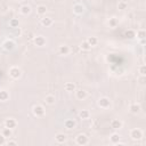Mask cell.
I'll return each instance as SVG.
<instances>
[{
    "mask_svg": "<svg viewBox=\"0 0 146 146\" xmlns=\"http://www.w3.org/2000/svg\"><path fill=\"white\" fill-rule=\"evenodd\" d=\"M21 75H22V71H21L19 67H17V66H13V67L9 68V76H10L11 79L17 80V79L21 78Z\"/></svg>",
    "mask_w": 146,
    "mask_h": 146,
    "instance_id": "6da1fadb",
    "label": "cell"
},
{
    "mask_svg": "<svg viewBox=\"0 0 146 146\" xmlns=\"http://www.w3.org/2000/svg\"><path fill=\"white\" fill-rule=\"evenodd\" d=\"M130 137L133 140H140L143 138V131L140 129H137V128L131 129L130 130Z\"/></svg>",
    "mask_w": 146,
    "mask_h": 146,
    "instance_id": "7a4b0ae2",
    "label": "cell"
},
{
    "mask_svg": "<svg viewBox=\"0 0 146 146\" xmlns=\"http://www.w3.org/2000/svg\"><path fill=\"white\" fill-rule=\"evenodd\" d=\"M32 112L35 116H43L44 113H46V110L42 105H34L33 108H32Z\"/></svg>",
    "mask_w": 146,
    "mask_h": 146,
    "instance_id": "3957f363",
    "label": "cell"
},
{
    "mask_svg": "<svg viewBox=\"0 0 146 146\" xmlns=\"http://www.w3.org/2000/svg\"><path fill=\"white\" fill-rule=\"evenodd\" d=\"M98 106L102 108H108L111 106V100L107 97H100L98 99Z\"/></svg>",
    "mask_w": 146,
    "mask_h": 146,
    "instance_id": "277c9868",
    "label": "cell"
},
{
    "mask_svg": "<svg viewBox=\"0 0 146 146\" xmlns=\"http://www.w3.org/2000/svg\"><path fill=\"white\" fill-rule=\"evenodd\" d=\"M75 141H76L78 145H81V146L87 145L88 144V137L84 133H79L76 136V138H75Z\"/></svg>",
    "mask_w": 146,
    "mask_h": 146,
    "instance_id": "5b68a950",
    "label": "cell"
},
{
    "mask_svg": "<svg viewBox=\"0 0 146 146\" xmlns=\"http://www.w3.org/2000/svg\"><path fill=\"white\" fill-rule=\"evenodd\" d=\"M16 125H17V121L15 120V119H13V117H8V119H6L5 120V127H7V128H9V129H15L16 128Z\"/></svg>",
    "mask_w": 146,
    "mask_h": 146,
    "instance_id": "8992f818",
    "label": "cell"
},
{
    "mask_svg": "<svg viewBox=\"0 0 146 146\" xmlns=\"http://www.w3.org/2000/svg\"><path fill=\"white\" fill-rule=\"evenodd\" d=\"M33 41H34V44L38 47H43L46 44V38L43 35H36Z\"/></svg>",
    "mask_w": 146,
    "mask_h": 146,
    "instance_id": "52a82bcc",
    "label": "cell"
},
{
    "mask_svg": "<svg viewBox=\"0 0 146 146\" xmlns=\"http://www.w3.org/2000/svg\"><path fill=\"white\" fill-rule=\"evenodd\" d=\"M73 13L76 15H82L84 13V6L82 3H75L73 6Z\"/></svg>",
    "mask_w": 146,
    "mask_h": 146,
    "instance_id": "ba28073f",
    "label": "cell"
},
{
    "mask_svg": "<svg viewBox=\"0 0 146 146\" xmlns=\"http://www.w3.org/2000/svg\"><path fill=\"white\" fill-rule=\"evenodd\" d=\"M87 96H88V94H87V91L83 90V89H79V90L75 91V97H76L79 100H83V99H86Z\"/></svg>",
    "mask_w": 146,
    "mask_h": 146,
    "instance_id": "9c48e42d",
    "label": "cell"
},
{
    "mask_svg": "<svg viewBox=\"0 0 146 146\" xmlns=\"http://www.w3.org/2000/svg\"><path fill=\"white\" fill-rule=\"evenodd\" d=\"M3 48L6 49V50H8V51H10V50H13L14 48H15V42L13 41V40H6L5 42H3Z\"/></svg>",
    "mask_w": 146,
    "mask_h": 146,
    "instance_id": "30bf717a",
    "label": "cell"
},
{
    "mask_svg": "<svg viewBox=\"0 0 146 146\" xmlns=\"http://www.w3.org/2000/svg\"><path fill=\"white\" fill-rule=\"evenodd\" d=\"M111 128L115 129V130H119L122 128V121H120L119 119H114L111 121Z\"/></svg>",
    "mask_w": 146,
    "mask_h": 146,
    "instance_id": "8fae6325",
    "label": "cell"
},
{
    "mask_svg": "<svg viewBox=\"0 0 146 146\" xmlns=\"http://www.w3.org/2000/svg\"><path fill=\"white\" fill-rule=\"evenodd\" d=\"M75 124H76L75 121L72 120V119H67V120L64 121V125H65L66 129H73V128H75Z\"/></svg>",
    "mask_w": 146,
    "mask_h": 146,
    "instance_id": "7c38bea8",
    "label": "cell"
},
{
    "mask_svg": "<svg viewBox=\"0 0 146 146\" xmlns=\"http://www.w3.org/2000/svg\"><path fill=\"white\" fill-rule=\"evenodd\" d=\"M52 18H50V17H43L42 19H41V24L44 26V27H49V26H51L52 25Z\"/></svg>",
    "mask_w": 146,
    "mask_h": 146,
    "instance_id": "4fadbf2b",
    "label": "cell"
},
{
    "mask_svg": "<svg viewBox=\"0 0 146 146\" xmlns=\"http://www.w3.org/2000/svg\"><path fill=\"white\" fill-rule=\"evenodd\" d=\"M46 13H47V7L44 5H39L36 7V14L38 15L42 16V15H46Z\"/></svg>",
    "mask_w": 146,
    "mask_h": 146,
    "instance_id": "5bb4252c",
    "label": "cell"
},
{
    "mask_svg": "<svg viewBox=\"0 0 146 146\" xmlns=\"http://www.w3.org/2000/svg\"><path fill=\"white\" fill-rule=\"evenodd\" d=\"M59 54L60 55H68L70 54V47L68 46H66V44H62V46H59Z\"/></svg>",
    "mask_w": 146,
    "mask_h": 146,
    "instance_id": "9a60e30c",
    "label": "cell"
},
{
    "mask_svg": "<svg viewBox=\"0 0 146 146\" xmlns=\"http://www.w3.org/2000/svg\"><path fill=\"white\" fill-rule=\"evenodd\" d=\"M64 89L68 92H72L75 90V83L74 82H66L65 86H64Z\"/></svg>",
    "mask_w": 146,
    "mask_h": 146,
    "instance_id": "2e32d148",
    "label": "cell"
},
{
    "mask_svg": "<svg viewBox=\"0 0 146 146\" xmlns=\"http://www.w3.org/2000/svg\"><path fill=\"white\" fill-rule=\"evenodd\" d=\"M55 100H56V98H55L54 95H47V96L44 97V103L48 104V105H52V104H55Z\"/></svg>",
    "mask_w": 146,
    "mask_h": 146,
    "instance_id": "e0dca14e",
    "label": "cell"
},
{
    "mask_svg": "<svg viewBox=\"0 0 146 146\" xmlns=\"http://www.w3.org/2000/svg\"><path fill=\"white\" fill-rule=\"evenodd\" d=\"M120 135L119 133H116V132H114V133H112L111 135V137H110V140H111V143L112 144H117L119 141H120Z\"/></svg>",
    "mask_w": 146,
    "mask_h": 146,
    "instance_id": "ac0fdd59",
    "label": "cell"
},
{
    "mask_svg": "<svg viewBox=\"0 0 146 146\" xmlns=\"http://www.w3.org/2000/svg\"><path fill=\"white\" fill-rule=\"evenodd\" d=\"M130 112L133 114H137L140 112V105L139 104H131L130 105Z\"/></svg>",
    "mask_w": 146,
    "mask_h": 146,
    "instance_id": "d6986e66",
    "label": "cell"
},
{
    "mask_svg": "<svg viewBox=\"0 0 146 146\" xmlns=\"http://www.w3.org/2000/svg\"><path fill=\"white\" fill-rule=\"evenodd\" d=\"M55 139H56L57 143L63 144V143H65V140H66V136H65L64 133H57V135L55 136Z\"/></svg>",
    "mask_w": 146,
    "mask_h": 146,
    "instance_id": "ffe728a7",
    "label": "cell"
},
{
    "mask_svg": "<svg viewBox=\"0 0 146 146\" xmlns=\"http://www.w3.org/2000/svg\"><path fill=\"white\" fill-rule=\"evenodd\" d=\"M79 115H80V117H81V119L87 120V119H89V117H90V112H89L88 110H82V111L79 113Z\"/></svg>",
    "mask_w": 146,
    "mask_h": 146,
    "instance_id": "44dd1931",
    "label": "cell"
},
{
    "mask_svg": "<svg viewBox=\"0 0 146 146\" xmlns=\"http://www.w3.org/2000/svg\"><path fill=\"white\" fill-rule=\"evenodd\" d=\"M8 98H9L8 91H6V90H0V100H1V102H6V100H8Z\"/></svg>",
    "mask_w": 146,
    "mask_h": 146,
    "instance_id": "7402d4cb",
    "label": "cell"
},
{
    "mask_svg": "<svg viewBox=\"0 0 146 146\" xmlns=\"http://www.w3.org/2000/svg\"><path fill=\"white\" fill-rule=\"evenodd\" d=\"M21 13H22L23 15H29V14L31 13V7H30L29 5L22 6V7H21Z\"/></svg>",
    "mask_w": 146,
    "mask_h": 146,
    "instance_id": "603a6c76",
    "label": "cell"
},
{
    "mask_svg": "<svg viewBox=\"0 0 146 146\" xmlns=\"http://www.w3.org/2000/svg\"><path fill=\"white\" fill-rule=\"evenodd\" d=\"M124 35H125V38H128V39H135V38H136V32H135L133 30H127L125 33H124Z\"/></svg>",
    "mask_w": 146,
    "mask_h": 146,
    "instance_id": "cb8c5ba5",
    "label": "cell"
},
{
    "mask_svg": "<svg viewBox=\"0 0 146 146\" xmlns=\"http://www.w3.org/2000/svg\"><path fill=\"white\" fill-rule=\"evenodd\" d=\"M87 41H88V43H89L91 47H95V46L98 43V39H97L96 36H89V38L87 39Z\"/></svg>",
    "mask_w": 146,
    "mask_h": 146,
    "instance_id": "d4e9b609",
    "label": "cell"
},
{
    "mask_svg": "<svg viewBox=\"0 0 146 146\" xmlns=\"http://www.w3.org/2000/svg\"><path fill=\"white\" fill-rule=\"evenodd\" d=\"M136 36H137L139 40H145V38H146V32H145V30H139V31H137Z\"/></svg>",
    "mask_w": 146,
    "mask_h": 146,
    "instance_id": "484cf974",
    "label": "cell"
},
{
    "mask_svg": "<svg viewBox=\"0 0 146 146\" xmlns=\"http://www.w3.org/2000/svg\"><path fill=\"white\" fill-rule=\"evenodd\" d=\"M80 47H81V49H82V50H86V51H88V50H90V49H91V46L88 43V41H87V40L82 41V42H81V44H80Z\"/></svg>",
    "mask_w": 146,
    "mask_h": 146,
    "instance_id": "4316f807",
    "label": "cell"
},
{
    "mask_svg": "<svg viewBox=\"0 0 146 146\" xmlns=\"http://www.w3.org/2000/svg\"><path fill=\"white\" fill-rule=\"evenodd\" d=\"M9 25H10V27H18V25H19L18 18H10L9 19Z\"/></svg>",
    "mask_w": 146,
    "mask_h": 146,
    "instance_id": "83f0119b",
    "label": "cell"
},
{
    "mask_svg": "<svg viewBox=\"0 0 146 146\" xmlns=\"http://www.w3.org/2000/svg\"><path fill=\"white\" fill-rule=\"evenodd\" d=\"M2 135L7 138V137H10L11 135H13V132H11V129H9V128H7V127H5L3 129H2Z\"/></svg>",
    "mask_w": 146,
    "mask_h": 146,
    "instance_id": "f1b7e54d",
    "label": "cell"
},
{
    "mask_svg": "<svg viewBox=\"0 0 146 146\" xmlns=\"http://www.w3.org/2000/svg\"><path fill=\"white\" fill-rule=\"evenodd\" d=\"M117 24H119V21H117V18H115V17H113V18H110V21H108V25H110L111 27H115Z\"/></svg>",
    "mask_w": 146,
    "mask_h": 146,
    "instance_id": "f546056e",
    "label": "cell"
},
{
    "mask_svg": "<svg viewBox=\"0 0 146 146\" xmlns=\"http://www.w3.org/2000/svg\"><path fill=\"white\" fill-rule=\"evenodd\" d=\"M138 72L140 73V75H146V66L145 65H140L138 67Z\"/></svg>",
    "mask_w": 146,
    "mask_h": 146,
    "instance_id": "4dcf8cb0",
    "label": "cell"
},
{
    "mask_svg": "<svg viewBox=\"0 0 146 146\" xmlns=\"http://www.w3.org/2000/svg\"><path fill=\"white\" fill-rule=\"evenodd\" d=\"M127 3L124 2V1H120L119 2V5H117V7H119V9H121V10H123V9H125L127 8Z\"/></svg>",
    "mask_w": 146,
    "mask_h": 146,
    "instance_id": "1f68e13d",
    "label": "cell"
},
{
    "mask_svg": "<svg viewBox=\"0 0 146 146\" xmlns=\"http://www.w3.org/2000/svg\"><path fill=\"white\" fill-rule=\"evenodd\" d=\"M3 144H6V137L1 133V135H0V146L3 145Z\"/></svg>",
    "mask_w": 146,
    "mask_h": 146,
    "instance_id": "d6a6232c",
    "label": "cell"
},
{
    "mask_svg": "<svg viewBox=\"0 0 146 146\" xmlns=\"http://www.w3.org/2000/svg\"><path fill=\"white\" fill-rule=\"evenodd\" d=\"M138 80H139V83H140V84H144V83H145V81H146L145 75H140V78H139Z\"/></svg>",
    "mask_w": 146,
    "mask_h": 146,
    "instance_id": "836d02e7",
    "label": "cell"
},
{
    "mask_svg": "<svg viewBox=\"0 0 146 146\" xmlns=\"http://www.w3.org/2000/svg\"><path fill=\"white\" fill-rule=\"evenodd\" d=\"M7 145H8V146H16V145H17V143H16V141H14V140H9V141L7 143Z\"/></svg>",
    "mask_w": 146,
    "mask_h": 146,
    "instance_id": "e575fe53",
    "label": "cell"
},
{
    "mask_svg": "<svg viewBox=\"0 0 146 146\" xmlns=\"http://www.w3.org/2000/svg\"><path fill=\"white\" fill-rule=\"evenodd\" d=\"M15 1H17V2H21V1H23V0H15Z\"/></svg>",
    "mask_w": 146,
    "mask_h": 146,
    "instance_id": "d590c367",
    "label": "cell"
}]
</instances>
